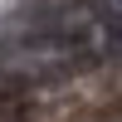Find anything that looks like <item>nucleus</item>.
Wrapping results in <instances>:
<instances>
[]
</instances>
